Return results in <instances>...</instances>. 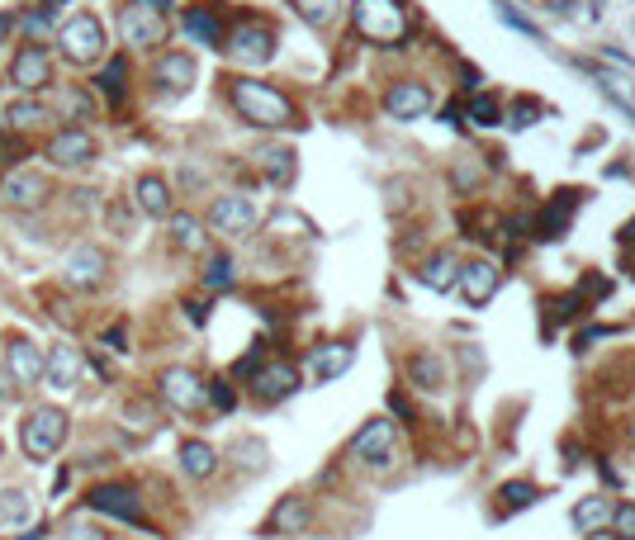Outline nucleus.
Listing matches in <instances>:
<instances>
[{
    "mask_svg": "<svg viewBox=\"0 0 635 540\" xmlns=\"http://www.w3.org/2000/svg\"><path fill=\"white\" fill-rule=\"evenodd\" d=\"M138 5H152V10H166L171 0H138Z\"/></svg>",
    "mask_w": 635,
    "mask_h": 540,
    "instance_id": "obj_50",
    "label": "nucleus"
},
{
    "mask_svg": "<svg viewBox=\"0 0 635 540\" xmlns=\"http://www.w3.org/2000/svg\"><path fill=\"white\" fill-rule=\"evenodd\" d=\"M105 346H109V351H128V346H124V327H109V332H105Z\"/></svg>",
    "mask_w": 635,
    "mask_h": 540,
    "instance_id": "obj_47",
    "label": "nucleus"
},
{
    "mask_svg": "<svg viewBox=\"0 0 635 540\" xmlns=\"http://www.w3.org/2000/svg\"><path fill=\"white\" fill-rule=\"evenodd\" d=\"M119 34H124V43H133V48H152V43H162L166 24H162V10H152V5H124V15H119Z\"/></svg>",
    "mask_w": 635,
    "mask_h": 540,
    "instance_id": "obj_11",
    "label": "nucleus"
},
{
    "mask_svg": "<svg viewBox=\"0 0 635 540\" xmlns=\"http://www.w3.org/2000/svg\"><path fill=\"white\" fill-rule=\"evenodd\" d=\"M460 294L470 299V308H484L498 294V285H503V270L493 266V261H470V266H460Z\"/></svg>",
    "mask_w": 635,
    "mask_h": 540,
    "instance_id": "obj_16",
    "label": "nucleus"
},
{
    "mask_svg": "<svg viewBox=\"0 0 635 540\" xmlns=\"http://www.w3.org/2000/svg\"><path fill=\"white\" fill-rule=\"evenodd\" d=\"M10 81H15L19 90L48 86V81H53V57H48V48H43V43H24L15 53V62H10Z\"/></svg>",
    "mask_w": 635,
    "mask_h": 540,
    "instance_id": "obj_12",
    "label": "nucleus"
},
{
    "mask_svg": "<svg viewBox=\"0 0 635 540\" xmlns=\"http://www.w3.org/2000/svg\"><path fill=\"white\" fill-rule=\"evenodd\" d=\"M237 280V266H233V256L228 252H214L209 261H204V285L209 289H228Z\"/></svg>",
    "mask_w": 635,
    "mask_h": 540,
    "instance_id": "obj_36",
    "label": "nucleus"
},
{
    "mask_svg": "<svg viewBox=\"0 0 635 540\" xmlns=\"http://www.w3.org/2000/svg\"><path fill=\"white\" fill-rule=\"evenodd\" d=\"M233 109L247 119V124H256V128H290V124H299V114H294V100L285 95V90H275V86H266V81H233Z\"/></svg>",
    "mask_w": 635,
    "mask_h": 540,
    "instance_id": "obj_1",
    "label": "nucleus"
},
{
    "mask_svg": "<svg viewBox=\"0 0 635 540\" xmlns=\"http://www.w3.org/2000/svg\"><path fill=\"white\" fill-rule=\"evenodd\" d=\"M72 540H105L100 526H86V522H72Z\"/></svg>",
    "mask_w": 635,
    "mask_h": 540,
    "instance_id": "obj_46",
    "label": "nucleus"
},
{
    "mask_svg": "<svg viewBox=\"0 0 635 540\" xmlns=\"http://www.w3.org/2000/svg\"><path fill=\"white\" fill-rule=\"evenodd\" d=\"M10 34V15H0V38Z\"/></svg>",
    "mask_w": 635,
    "mask_h": 540,
    "instance_id": "obj_51",
    "label": "nucleus"
},
{
    "mask_svg": "<svg viewBox=\"0 0 635 540\" xmlns=\"http://www.w3.org/2000/svg\"><path fill=\"white\" fill-rule=\"evenodd\" d=\"M607 522H612V503H607V498H583V503L574 507V526H579L583 536L602 531Z\"/></svg>",
    "mask_w": 635,
    "mask_h": 540,
    "instance_id": "obj_30",
    "label": "nucleus"
},
{
    "mask_svg": "<svg viewBox=\"0 0 635 540\" xmlns=\"http://www.w3.org/2000/svg\"><path fill=\"white\" fill-rule=\"evenodd\" d=\"M418 280H422L427 289H432V294H446V289H451L455 280H460V261H455L451 252L427 256V261H422V270H418Z\"/></svg>",
    "mask_w": 635,
    "mask_h": 540,
    "instance_id": "obj_27",
    "label": "nucleus"
},
{
    "mask_svg": "<svg viewBox=\"0 0 635 540\" xmlns=\"http://www.w3.org/2000/svg\"><path fill=\"white\" fill-rule=\"evenodd\" d=\"M498 19H503V24H508V29H517V34H527V38H536V24H531L527 15H517V10H512L508 0H498Z\"/></svg>",
    "mask_w": 635,
    "mask_h": 540,
    "instance_id": "obj_40",
    "label": "nucleus"
},
{
    "mask_svg": "<svg viewBox=\"0 0 635 540\" xmlns=\"http://www.w3.org/2000/svg\"><path fill=\"white\" fill-rule=\"evenodd\" d=\"M57 48H62V57H67L72 67H91L95 57H105V24H100L91 10H81V15H72L62 24Z\"/></svg>",
    "mask_w": 635,
    "mask_h": 540,
    "instance_id": "obj_4",
    "label": "nucleus"
},
{
    "mask_svg": "<svg viewBox=\"0 0 635 540\" xmlns=\"http://www.w3.org/2000/svg\"><path fill=\"white\" fill-rule=\"evenodd\" d=\"M351 455L365 460V465H389V455H394V422H365L356 441H351Z\"/></svg>",
    "mask_w": 635,
    "mask_h": 540,
    "instance_id": "obj_17",
    "label": "nucleus"
},
{
    "mask_svg": "<svg viewBox=\"0 0 635 540\" xmlns=\"http://www.w3.org/2000/svg\"><path fill=\"white\" fill-rule=\"evenodd\" d=\"M95 86H100V95H105V100L124 105V90H128V62H124V57L105 62V72L95 76Z\"/></svg>",
    "mask_w": 635,
    "mask_h": 540,
    "instance_id": "obj_31",
    "label": "nucleus"
},
{
    "mask_svg": "<svg viewBox=\"0 0 635 540\" xmlns=\"http://www.w3.org/2000/svg\"><path fill=\"white\" fill-rule=\"evenodd\" d=\"M62 105L72 109V114H91V95H86V90H67V95H62Z\"/></svg>",
    "mask_w": 635,
    "mask_h": 540,
    "instance_id": "obj_44",
    "label": "nucleus"
},
{
    "mask_svg": "<svg viewBox=\"0 0 635 540\" xmlns=\"http://www.w3.org/2000/svg\"><path fill=\"white\" fill-rule=\"evenodd\" d=\"M157 86H162V95H185V90L195 86V57L162 53L157 57Z\"/></svg>",
    "mask_w": 635,
    "mask_h": 540,
    "instance_id": "obj_21",
    "label": "nucleus"
},
{
    "mask_svg": "<svg viewBox=\"0 0 635 540\" xmlns=\"http://www.w3.org/2000/svg\"><path fill=\"white\" fill-rule=\"evenodd\" d=\"M43 384H48V389H76V384H81V351H76L72 342H57L53 351H48Z\"/></svg>",
    "mask_w": 635,
    "mask_h": 540,
    "instance_id": "obj_19",
    "label": "nucleus"
},
{
    "mask_svg": "<svg viewBox=\"0 0 635 540\" xmlns=\"http://www.w3.org/2000/svg\"><path fill=\"white\" fill-rule=\"evenodd\" d=\"M209 228L223 237H247L256 228V204L247 195H218L209 204Z\"/></svg>",
    "mask_w": 635,
    "mask_h": 540,
    "instance_id": "obj_10",
    "label": "nucleus"
},
{
    "mask_svg": "<svg viewBox=\"0 0 635 540\" xmlns=\"http://www.w3.org/2000/svg\"><path fill=\"white\" fill-rule=\"evenodd\" d=\"M294 389H299L294 360H271V365L252 370V394L261 398V403H280V398H290Z\"/></svg>",
    "mask_w": 635,
    "mask_h": 540,
    "instance_id": "obj_13",
    "label": "nucleus"
},
{
    "mask_svg": "<svg viewBox=\"0 0 635 540\" xmlns=\"http://www.w3.org/2000/svg\"><path fill=\"white\" fill-rule=\"evenodd\" d=\"M304 526H309V503H304V498H285V503L266 517V536H299Z\"/></svg>",
    "mask_w": 635,
    "mask_h": 540,
    "instance_id": "obj_26",
    "label": "nucleus"
},
{
    "mask_svg": "<svg viewBox=\"0 0 635 540\" xmlns=\"http://www.w3.org/2000/svg\"><path fill=\"white\" fill-rule=\"evenodd\" d=\"M351 24L365 43H380V48H394L413 34V19H408V5L403 0H356L351 5Z\"/></svg>",
    "mask_w": 635,
    "mask_h": 540,
    "instance_id": "obj_2",
    "label": "nucleus"
},
{
    "mask_svg": "<svg viewBox=\"0 0 635 540\" xmlns=\"http://www.w3.org/2000/svg\"><path fill=\"white\" fill-rule=\"evenodd\" d=\"M67 432H72V417L62 413L57 403H43V408L24 413V422H19V446H24L29 460H48V455L62 450Z\"/></svg>",
    "mask_w": 635,
    "mask_h": 540,
    "instance_id": "obj_3",
    "label": "nucleus"
},
{
    "mask_svg": "<svg viewBox=\"0 0 635 540\" xmlns=\"http://www.w3.org/2000/svg\"><path fill=\"white\" fill-rule=\"evenodd\" d=\"M351 360H356V346H351V342H327V346H318V351H313L309 370H313V379H318V384H332L337 375H346V370H351Z\"/></svg>",
    "mask_w": 635,
    "mask_h": 540,
    "instance_id": "obj_22",
    "label": "nucleus"
},
{
    "mask_svg": "<svg viewBox=\"0 0 635 540\" xmlns=\"http://www.w3.org/2000/svg\"><path fill=\"white\" fill-rule=\"evenodd\" d=\"M294 10H299V19H309V24H327V19L337 15V0H294Z\"/></svg>",
    "mask_w": 635,
    "mask_h": 540,
    "instance_id": "obj_39",
    "label": "nucleus"
},
{
    "mask_svg": "<svg viewBox=\"0 0 635 540\" xmlns=\"http://www.w3.org/2000/svg\"><path fill=\"white\" fill-rule=\"evenodd\" d=\"M181 469L190 479H214L218 474V450L209 441H185L181 446Z\"/></svg>",
    "mask_w": 635,
    "mask_h": 540,
    "instance_id": "obj_28",
    "label": "nucleus"
},
{
    "mask_svg": "<svg viewBox=\"0 0 635 540\" xmlns=\"http://www.w3.org/2000/svg\"><path fill=\"white\" fill-rule=\"evenodd\" d=\"M470 119L479 128L503 124V105H498V95H474V100H470Z\"/></svg>",
    "mask_w": 635,
    "mask_h": 540,
    "instance_id": "obj_38",
    "label": "nucleus"
},
{
    "mask_svg": "<svg viewBox=\"0 0 635 540\" xmlns=\"http://www.w3.org/2000/svg\"><path fill=\"white\" fill-rule=\"evenodd\" d=\"M185 34L195 38V43H209V48H223V19H218L214 5H190L181 15Z\"/></svg>",
    "mask_w": 635,
    "mask_h": 540,
    "instance_id": "obj_24",
    "label": "nucleus"
},
{
    "mask_svg": "<svg viewBox=\"0 0 635 540\" xmlns=\"http://www.w3.org/2000/svg\"><path fill=\"white\" fill-rule=\"evenodd\" d=\"M631 441H635V427H631Z\"/></svg>",
    "mask_w": 635,
    "mask_h": 540,
    "instance_id": "obj_52",
    "label": "nucleus"
},
{
    "mask_svg": "<svg viewBox=\"0 0 635 540\" xmlns=\"http://www.w3.org/2000/svg\"><path fill=\"white\" fill-rule=\"evenodd\" d=\"M261 166H266V176L275 185H290L294 180V152L290 147H271V152H261Z\"/></svg>",
    "mask_w": 635,
    "mask_h": 540,
    "instance_id": "obj_35",
    "label": "nucleus"
},
{
    "mask_svg": "<svg viewBox=\"0 0 635 540\" xmlns=\"http://www.w3.org/2000/svg\"><path fill=\"white\" fill-rule=\"evenodd\" d=\"M62 270H67V285L72 289H100L109 280V252L95 247V242H76L67 252V261H62Z\"/></svg>",
    "mask_w": 635,
    "mask_h": 540,
    "instance_id": "obj_9",
    "label": "nucleus"
},
{
    "mask_svg": "<svg viewBox=\"0 0 635 540\" xmlns=\"http://www.w3.org/2000/svg\"><path fill=\"white\" fill-rule=\"evenodd\" d=\"M550 323H574V318H583L588 313V294L583 289H574V294H560V299H550Z\"/></svg>",
    "mask_w": 635,
    "mask_h": 540,
    "instance_id": "obj_34",
    "label": "nucleus"
},
{
    "mask_svg": "<svg viewBox=\"0 0 635 540\" xmlns=\"http://www.w3.org/2000/svg\"><path fill=\"white\" fill-rule=\"evenodd\" d=\"M95 138L86 133V128H76V124H67V128H57L53 138L43 143V162L48 166H57V171H76V166H91L95 162Z\"/></svg>",
    "mask_w": 635,
    "mask_h": 540,
    "instance_id": "obj_6",
    "label": "nucleus"
},
{
    "mask_svg": "<svg viewBox=\"0 0 635 540\" xmlns=\"http://www.w3.org/2000/svg\"><path fill=\"white\" fill-rule=\"evenodd\" d=\"M157 394H162L176 413H200L204 403H209V384H204L195 370L176 365V370H166V375L157 379Z\"/></svg>",
    "mask_w": 635,
    "mask_h": 540,
    "instance_id": "obj_8",
    "label": "nucleus"
},
{
    "mask_svg": "<svg viewBox=\"0 0 635 540\" xmlns=\"http://www.w3.org/2000/svg\"><path fill=\"white\" fill-rule=\"evenodd\" d=\"M133 199H138V209H143L147 218H171V209H176L171 185H166L162 176H138V185H133Z\"/></svg>",
    "mask_w": 635,
    "mask_h": 540,
    "instance_id": "obj_23",
    "label": "nucleus"
},
{
    "mask_svg": "<svg viewBox=\"0 0 635 540\" xmlns=\"http://www.w3.org/2000/svg\"><path fill=\"white\" fill-rule=\"evenodd\" d=\"M536 498H541V488H536V484H527V479H512V484L498 488V512H508V517H512V512L531 507Z\"/></svg>",
    "mask_w": 635,
    "mask_h": 540,
    "instance_id": "obj_32",
    "label": "nucleus"
},
{
    "mask_svg": "<svg viewBox=\"0 0 635 540\" xmlns=\"http://www.w3.org/2000/svg\"><path fill=\"white\" fill-rule=\"evenodd\" d=\"M612 526L621 531V540H635V507H631V503L612 507Z\"/></svg>",
    "mask_w": 635,
    "mask_h": 540,
    "instance_id": "obj_43",
    "label": "nucleus"
},
{
    "mask_svg": "<svg viewBox=\"0 0 635 540\" xmlns=\"http://www.w3.org/2000/svg\"><path fill=\"white\" fill-rule=\"evenodd\" d=\"M43 365H48V356L38 351V342H29V337H5V370L19 379V384H38L43 379Z\"/></svg>",
    "mask_w": 635,
    "mask_h": 540,
    "instance_id": "obj_15",
    "label": "nucleus"
},
{
    "mask_svg": "<svg viewBox=\"0 0 635 540\" xmlns=\"http://www.w3.org/2000/svg\"><path fill=\"white\" fill-rule=\"evenodd\" d=\"M43 195H48V180L38 171H10L0 180V204L5 209H34V204H43Z\"/></svg>",
    "mask_w": 635,
    "mask_h": 540,
    "instance_id": "obj_18",
    "label": "nucleus"
},
{
    "mask_svg": "<svg viewBox=\"0 0 635 540\" xmlns=\"http://www.w3.org/2000/svg\"><path fill=\"white\" fill-rule=\"evenodd\" d=\"M86 507L91 512H105L114 522H128V526H147V512H143V498H138V488L128 484H100L86 493Z\"/></svg>",
    "mask_w": 635,
    "mask_h": 540,
    "instance_id": "obj_7",
    "label": "nucleus"
},
{
    "mask_svg": "<svg viewBox=\"0 0 635 540\" xmlns=\"http://www.w3.org/2000/svg\"><path fill=\"white\" fill-rule=\"evenodd\" d=\"M408 375H413L418 389H441V384H446V370H441V360H436V356H413Z\"/></svg>",
    "mask_w": 635,
    "mask_h": 540,
    "instance_id": "obj_37",
    "label": "nucleus"
},
{
    "mask_svg": "<svg viewBox=\"0 0 635 540\" xmlns=\"http://www.w3.org/2000/svg\"><path fill=\"white\" fill-rule=\"evenodd\" d=\"M0 114H5L0 124L15 128V133H38V128L53 119V109L43 105V100H10V105L0 109Z\"/></svg>",
    "mask_w": 635,
    "mask_h": 540,
    "instance_id": "obj_25",
    "label": "nucleus"
},
{
    "mask_svg": "<svg viewBox=\"0 0 635 540\" xmlns=\"http://www.w3.org/2000/svg\"><path fill=\"white\" fill-rule=\"evenodd\" d=\"M432 105H436L432 90L422 86V81H394V86H389V95H384V109H389L394 119H403V124L422 119Z\"/></svg>",
    "mask_w": 635,
    "mask_h": 540,
    "instance_id": "obj_14",
    "label": "nucleus"
},
{
    "mask_svg": "<svg viewBox=\"0 0 635 540\" xmlns=\"http://www.w3.org/2000/svg\"><path fill=\"white\" fill-rule=\"evenodd\" d=\"M10 379H15L10 370H0V398H15L19 394V384H10Z\"/></svg>",
    "mask_w": 635,
    "mask_h": 540,
    "instance_id": "obj_48",
    "label": "nucleus"
},
{
    "mask_svg": "<svg viewBox=\"0 0 635 540\" xmlns=\"http://www.w3.org/2000/svg\"><path fill=\"white\" fill-rule=\"evenodd\" d=\"M617 242H621V247H635V218H631V223H626V228L617 233Z\"/></svg>",
    "mask_w": 635,
    "mask_h": 540,
    "instance_id": "obj_49",
    "label": "nucleus"
},
{
    "mask_svg": "<svg viewBox=\"0 0 635 540\" xmlns=\"http://www.w3.org/2000/svg\"><path fill=\"white\" fill-rule=\"evenodd\" d=\"M579 204H583L579 190H560V195L545 204V214L536 218V237H541V242H560L564 228H569V214H574Z\"/></svg>",
    "mask_w": 635,
    "mask_h": 540,
    "instance_id": "obj_20",
    "label": "nucleus"
},
{
    "mask_svg": "<svg viewBox=\"0 0 635 540\" xmlns=\"http://www.w3.org/2000/svg\"><path fill=\"white\" fill-rule=\"evenodd\" d=\"M508 119H512V128H531L536 119H541V105H536V100H517Z\"/></svg>",
    "mask_w": 635,
    "mask_h": 540,
    "instance_id": "obj_42",
    "label": "nucleus"
},
{
    "mask_svg": "<svg viewBox=\"0 0 635 540\" xmlns=\"http://www.w3.org/2000/svg\"><path fill=\"white\" fill-rule=\"evenodd\" d=\"M223 48L242 62V67H261L275 57V29L266 19H242L233 34H223Z\"/></svg>",
    "mask_w": 635,
    "mask_h": 540,
    "instance_id": "obj_5",
    "label": "nucleus"
},
{
    "mask_svg": "<svg viewBox=\"0 0 635 540\" xmlns=\"http://www.w3.org/2000/svg\"><path fill=\"white\" fill-rule=\"evenodd\" d=\"M171 242H176L181 252H204V228H200V218L171 214Z\"/></svg>",
    "mask_w": 635,
    "mask_h": 540,
    "instance_id": "obj_33",
    "label": "nucleus"
},
{
    "mask_svg": "<svg viewBox=\"0 0 635 540\" xmlns=\"http://www.w3.org/2000/svg\"><path fill=\"white\" fill-rule=\"evenodd\" d=\"M34 517V498L24 488H5L0 493V526H24Z\"/></svg>",
    "mask_w": 635,
    "mask_h": 540,
    "instance_id": "obj_29",
    "label": "nucleus"
},
{
    "mask_svg": "<svg viewBox=\"0 0 635 540\" xmlns=\"http://www.w3.org/2000/svg\"><path fill=\"white\" fill-rule=\"evenodd\" d=\"M209 403H214L218 413H233V403H237L233 384H228V379H214V384H209Z\"/></svg>",
    "mask_w": 635,
    "mask_h": 540,
    "instance_id": "obj_41",
    "label": "nucleus"
},
{
    "mask_svg": "<svg viewBox=\"0 0 635 540\" xmlns=\"http://www.w3.org/2000/svg\"><path fill=\"white\" fill-rule=\"evenodd\" d=\"M389 413L403 417V422H413V417H418V413H413V403H408L403 394H389Z\"/></svg>",
    "mask_w": 635,
    "mask_h": 540,
    "instance_id": "obj_45",
    "label": "nucleus"
}]
</instances>
